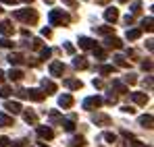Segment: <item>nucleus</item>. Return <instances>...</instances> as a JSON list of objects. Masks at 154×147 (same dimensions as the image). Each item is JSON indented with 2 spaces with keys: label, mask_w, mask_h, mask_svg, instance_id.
Segmentation results:
<instances>
[{
  "label": "nucleus",
  "mask_w": 154,
  "mask_h": 147,
  "mask_svg": "<svg viewBox=\"0 0 154 147\" xmlns=\"http://www.w3.org/2000/svg\"><path fill=\"white\" fill-rule=\"evenodd\" d=\"M92 44H94V42H92V40H90V37H81V40H79V46H81V48H92Z\"/></svg>",
  "instance_id": "nucleus-13"
},
{
  "label": "nucleus",
  "mask_w": 154,
  "mask_h": 147,
  "mask_svg": "<svg viewBox=\"0 0 154 147\" xmlns=\"http://www.w3.org/2000/svg\"><path fill=\"white\" fill-rule=\"evenodd\" d=\"M63 71H65V66H63V62H54V64L50 66V75H52V77H58V75L63 73Z\"/></svg>",
  "instance_id": "nucleus-4"
},
{
  "label": "nucleus",
  "mask_w": 154,
  "mask_h": 147,
  "mask_svg": "<svg viewBox=\"0 0 154 147\" xmlns=\"http://www.w3.org/2000/svg\"><path fill=\"white\" fill-rule=\"evenodd\" d=\"M6 110L13 112V114H17V112H21V104H19V101H8V104H6Z\"/></svg>",
  "instance_id": "nucleus-6"
},
{
  "label": "nucleus",
  "mask_w": 154,
  "mask_h": 147,
  "mask_svg": "<svg viewBox=\"0 0 154 147\" xmlns=\"http://www.w3.org/2000/svg\"><path fill=\"white\" fill-rule=\"evenodd\" d=\"M50 54H52V52H50V50H48V48H44V50H42V58H48Z\"/></svg>",
  "instance_id": "nucleus-25"
},
{
  "label": "nucleus",
  "mask_w": 154,
  "mask_h": 147,
  "mask_svg": "<svg viewBox=\"0 0 154 147\" xmlns=\"http://www.w3.org/2000/svg\"><path fill=\"white\" fill-rule=\"evenodd\" d=\"M38 135H40V137H44V139H52V135H54V133H52L48 126H40V128H38Z\"/></svg>",
  "instance_id": "nucleus-5"
},
{
  "label": "nucleus",
  "mask_w": 154,
  "mask_h": 147,
  "mask_svg": "<svg viewBox=\"0 0 154 147\" xmlns=\"http://www.w3.org/2000/svg\"><path fill=\"white\" fill-rule=\"evenodd\" d=\"M8 79H11V81H21V79H23V73L15 69V71H11V73H8Z\"/></svg>",
  "instance_id": "nucleus-10"
},
{
  "label": "nucleus",
  "mask_w": 154,
  "mask_h": 147,
  "mask_svg": "<svg viewBox=\"0 0 154 147\" xmlns=\"http://www.w3.org/2000/svg\"><path fill=\"white\" fill-rule=\"evenodd\" d=\"M142 124H144V126H150V124H152V116H144V118H142Z\"/></svg>",
  "instance_id": "nucleus-20"
},
{
  "label": "nucleus",
  "mask_w": 154,
  "mask_h": 147,
  "mask_svg": "<svg viewBox=\"0 0 154 147\" xmlns=\"http://www.w3.org/2000/svg\"><path fill=\"white\" fill-rule=\"evenodd\" d=\"M85 145V139H83V137H75V139H73V147H83Z\"/></svg>",
  "instance_id": "nucleus-17"
},
{
  "label": "nucleus",
  "mask_w": 154,
  "mask_h": 147,
  "mask_svg": "<svg viewBox=\"0 0 154 147\" xmlns=\"http://www.w3.org/2000/svg\"><path fill=\"white\" fill-rule=\"evenodd\" d=\"M46 2H48V4H50V2H52V0H46Z\"/></svg>",
  "instance_id": "nucleus-31"
},
{
  "label": "nucleus",
  "mask_w": 154,
  "mask_h": 147,
  "mask_svg": "<svg viewBox=\"0 0 154 147\" xmlns=\"http://www.w3.org/2000/svg\"><path fill=\"white\" fill-rule=\"evenodd\" d=\"M11 124H13V118H8V116L0 114V126H11Z\"/></svg>",
  "instance_id": "nucleus-14"
},
{
  "label": "nucleus",
  "mask_w": 154,
  "mask_h": 147,
  "mask_svg": "<svg viewBox=\"0 0 154 147\" xmlns=\"http://www.w3.org/2000/svg\"><path fill=\"white\" fill-rule=\"evenodd\" d=\"M58 104H60L63 108H69V106L73 104V98H71V96H63V98L58 99Z\"/></svg>",
  "instance_id": "nucleus-8"
},
{
  "label": "nucleus",
  "mask_w": 154,
  "mask_h": 147,
  "mask_svg": "<svg viewBox=\"0 0 154 147\" xmlns=\"http://www.w3.org/2000/svg\"><path fill=\"white\" fill-rule=\"evenodd\" d=\"M8 143H11V141H8L6 137H2V139H0V147H6V145H8Z\"/></svg>",
  "instance_id": "nucleus-26"
},
{
  "label": "nucleus",
  "mask_w": 154,
  "mask_h": 147,
  "mask_svg": "<svg viewBox=\"0 0 154 147\" xmlns=\"http://www.w3.org/2000/svg\"><path fill=\"white\" fill-rule=\"evenodd\" d=\"M8 93H11V89H8V87H2V89H0V98H6Z\"/></svg>",
  "instance_id": "nucleus-23"
},
{
  "label": "nucleus",
  "mask_w": 154,
  "mask_h": 147,
  "mask_svg": "<svg viewBox=\"0 0 154 147\" xmlns=\"http://www.w3.org/2000/svg\"><path fill=\"white\" fill-rule=\"evenodd\" d=\"M21 60H23L21 54H11V56H8V62H11V64H19Z\"/></svg>",
  "instance_id": "nucleus-12"
},
{
  "label": "nucleus",
  "mask_w": 154,
  "mask_h": 147,
  "mask_svg": "<svg viewBox=\"0 0 154 147\" xmlns=\"http://www.w3.org/2000/svg\"><path fill=\"white\" fill-rule=\"evenodd\" d=\"M131 98H133L135 104H146V101H148V98H146L144 93H131Z\"/></svg>",
  "instance_id": "nucleus-11"
},
{
  "label": "nucleus",
  "mask_w": 154,
  "mask_h": 147,
  "mask_svg": "<svg viewBox=\"0 0 154 147\" xmlns=\"http://www.w3.org/2000/svg\"><path fill=\"white\" fill-rule=\"evenodd\" d=\"M119 2H127V0H119Z\"/></svg>",
  "instance_id": "nucleus-30"
},
{
  "label": "nucleus",
  "mask_w": 154,
  "mask_h": 147,
  "mask_svg": "<svg viewBox=\"0 0 154 147\" xmlns=\"http://www.w3.org/2000/svg\"><path fill=\"white\" fill-rule=\"evenodd\" d=\"M0 33H2V35H11V33H13V27H11V21H4V23L0 25Z\"/></svg>",
  "instance_id": "nucleus-7"
},
{
  "label": "nucleus",
  "mask_w": 154,
  "mask_h": 147,
  "mask_svg": "<svg viewBox=\"0 0 154 147\" xmlns=\"http://www.w3.org/2000/svg\"><path fill=\"white\" fill-rule=\"evenodd\" d=\"M50 21H52V23H69V17H67V15H63V13L52 10V13H50Z\"/></svg>",
  "instance_id": "nucleus-1"
},
{
  "label": "nucleus",
  "mask_w": 154,
  "mask_h": 147,
  "mask_svg": "<svg viewBox=\"0 0 154 147\" xmlns=\"http://www.w3.org/2000/svg\"><path fill=\"white\" fill-rule=\"evenodd\" d=\"M98 2H102V4H104V2H106V0H98Z\"/></svg>",
  "instance_id": "nucleus-29"
},
{
  "label": "nucleus",
  "mask_w": 154,
  "mask_h": 147,
  "mask_svg": "<svg viewBox=\"0 0 154 147\" xmlns=\"http://www.w3.org/2000/svg\"><path fill=\"white\" fill-rule=\"evenodd\" d=\"M2 79H4V73H2V71H0V83H2Z\"/></svg>",
  "instance_id": "nucleus-28"
},
{
  "label": "nucleus",
  "mask_w": 154,
  "mask_h": 147,
  "mask_svg": "<svg viewBox=\"0 0 154 147\" xmlns=\"http://www.w3.org/2000/svg\"><path fill=\"white\" fill-rule=\"evenodd\" d=\"M65 128H67V131H73V128H75V124L71 122V120H67V122H65Z\"/></svg>",
  "instance_id": "nucleus-24"
},
{
  "label": "nucleus",
  "mask_w": 154,
  "mask_h": 147,
  "mask_svg": "<svg viewBox=\"0 0 154 147\" xmlns=\"http://www.w3.org/2000/svg\"><path fill=\"white\" fill-rule=\"evenodd\" d=\"M100 104H102V98H88L83 101V108L85 110H92V108H98Z\"/></svg>",
  "instance_id": "nucleus-2"
},
{
  "label": "nucleus",
  "mask_w": 154,
  "mask_h": 147,
  "mask_svg": "<svg viewBox=\"0 0 154 147\" xmlns=\"http://www.w3.org/2000/svg\"><path fill=\"white\" fill-rule=\"evenodd\" d=\"M106 46H110V48H123L121 40H117V37H110V40H106Z\"/></svg>",
  "instance_id": "nucleus-9"
},
{
  "label": "nucleus",
  "mask_w": 154,
  "mask_h": 147,
  "mask_svg": "<svg viewBox=\"0 0 154 147\" xmlns=\"http://www.w3.org/2000/svg\"><path fill=\"white\" fill-rule=\"evenodd\" d=\"M25 120H27V122H35V114L27 112V114H25Z\"/></svg>",
  "instance_id": "nucleus-22"
},
{
  "label": "nucleus",
  "mask_w": 154,
  "mask_h": 147,
  "mask_svg": "<svg viewBox=\"0 0 154 147\" xmlns=\"http://www.w3.org/2000/svg\"><path fill=\"white\" fill-rule=\"evenodd\" d=\"M140 33H142L140 29H131V31H127V37H129V40H137Z\"/></svg>",
  "instance_id": "nucleus-15"
},
{
  "label": "nucleus",
  "mask_w": 154,
  "mask_h": 147,
  "mask_svg": "<svg viewBox=\"0 0 154 147\" xmlns=\"http://www.w3.org/2000/svg\"><path fill=\"white\" fill-rule=\"evenodd\" d=\"M104 19H106V21H112V23H115V21L119 19V10H117V8H108V10L104 13Z\"/></svg>",
  "instance_id": "nucleus-3"
},
{
  "label": "nucleus",
  "mask_w": 154,
  "mask_h": 147,
  "mask_svg": "<svg viewBox=\"0 0 154 147\" xmlns=\"http://www.w3.org/2000/svg\"><path fill=\"white\" fill-rule=\"evenodd\" d=\"M110 31H112V27H108V25H104V27L98 29V33H110Z\"/></svg>",
  "instance_id": "nucleus-21"
},
{
  "label": "nucleus",
  "mask_w": 154,
  "mask_h": 147,
  "mask_svg": "<svg viewBox=\"0 0 154 147\" xmlns=\"http://www.w3.org/2000/svg\"><path fill=\"white\" fill-rule=\"evenodd\" d=\"M65 83H67L71 89H79V87H81V81H75V79H71V81H65Z\"/></svg>",
  "instance_id": "nucleus-16"
},
{
  "label": "nucleus",
  "mask_w": 154,
  "mask_h": 147,
  "mask_svg": "<svg viewBox=\"0 0 154 147\" xmlns=\"http://www.w3.org/2000/svg\"><path fill=\"white\" fill-rule=\"evenodd\" d=\"M42 85H44V89H46V91H54V89H56V85H54L52 81H44Z\"/></svg>",
  "instance_id": "nucleus-19"
},
{
  "label": "nucleus",
  "mask_w": 154,
  "mask_h": 147,
  "mask_svg": "<svg viewBox=\"0 0 154 147\" xmlns=\"http://www.w3.org/2000/svg\"><path fill=\"white\" fill-rule=\"evenodd\" d=\"M150 25H152V19H146V21H144V27H146V29H152Z\"/></svg>",
  "instance_id": "nucleus-27"
},
{
  "label": "nucleus",
  "mask_w": 154,
  "mask_h": 147,
  "mask_svg": "<svg viewBox=\"0 0 154 147\" xmlns=\"http://www.w3.org/2000/svg\"><path fill=\"white\" fill-rule=\"evenodd\" d=\"M25 2H31V0H25Z\"/></svg>",
  "instance_id": "nucleus-32"
},
{
  "label": "nucleus",
  "mask_w": 154,
  "mask_h": 147,
  "mask_svg": "<svg viewBox=\"0 0 154 147\" xmlns=\"http://www.w3.org/2000/svg\"><path fill=\"white\" fill-rule=\"evenodd\" d=\"M75 66H77V69H85V66H88L85 58H75Z\"/></svg>",
  "instance_id": "nucleus-18"
}]
</instances>
